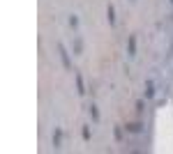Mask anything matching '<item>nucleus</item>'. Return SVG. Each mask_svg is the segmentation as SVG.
Listing matches in <instances>:
<instances>
[{
	"mask_svg": "<svg viewBox=\"0 0 173 154\" xmlns=\"http://www.w3.org/2000/svg\"><path fill=\"white\" fill-rule=\"evenodd\" d=\"M109 21H111V23H115V16H113V7H109Z\"/></svg>",
	"mask_w": 173,
	"mask_h": 154,
	"instance_id": "obj_3",
	"label": "nucleus"
},
{
	"mask_svg": "<svg viewBox=\"0 0 173 154\" xmlns=\"http://www.w3.org/2000/svg\"><path fill=\"white\" fill-rule=\"evenodd\" d=\"M76 85H78V92H81V94L86 92V90H83V78H81V76L76 78Z\"/></svg>",
	"mask_w": 173,
	"mask_h": 154,
	"instance_id": "obj_2",
	"label": "nucleus"
},
{
	"mask_svg": "<svg viewBox=\"0 0 173 154\" xmlns=\"http://www.w3.org/2000/svg\"><path fill=\"white\" fill-rule=\"evenodd\" d=\"M60 55H62V65H65V69H69V58H67V51H65V46H60Z\"/></svg>",
	"mask_w": 173,
	"mask_h": 154,
	"instance_id": "obj_1",
	"label": "nucleus"
}]
</instances>
